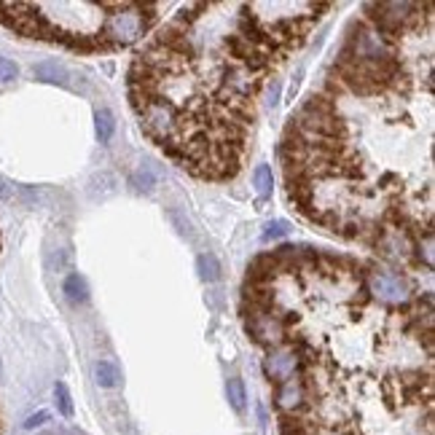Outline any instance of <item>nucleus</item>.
<instances>
[{
    "mask_svg": "<svg viewBox=\"0 0 435 435\" xmlns=\"http://www.w3.org/2000/svg\"><path fill=\"white\" fill-rule=\"evenodd\" d=\"M363 287H366V293H371L379 304H387V307H398V304H405L411 298V285L398 272L373 269V272L366 274Z\"/></svg>",
    "mask_w": 435,
    "mask_h": 435,
    "instance_id": "obj_1",
    "label": "nucleus"
},
{
    "mask_svg": "<svg viewBox=\"0 0 435 435\" xmlns=\"http://www.w3.org/2000/svg\"><path fill=\"white\" fill-rule=\"evenodd\" d=\"M301 366H304V363H301V355H298V349L290 346V344L272 346L269 355L263 357V371H266V376H269L274 384H282V381L293 379Z\"/></svg>",
    "mask_w": 435,
    "mask_h": 435,
    "instance_id": "obj_2",
    "label": "nucleus"
},
{
    "mask_svg": "<svg viewBox=\"0 0 435 435\" xmlns=\"http://www.w3.org/2000/svg\"><path fill=\"white\" fill-rule=\"evenodd\" d=\"M307 403V387L301 379H287L282 381L280 390H277V405H280L282 414H298Z\"/></svg>",
    "mask_w": 435,
    "mask_h": 435,
    "instance_id": "obj_3",
    "label": "nucleus"
},
{
    "mask_svg": "<svg viewBox=\"0 0 435 435\" xmlns=\"http://www.w3.org/2000/svg\"><path fill=\"white\" fill-rule=\"evenodd\" d=\"M35 78L46 81V84H57V86H70V70L57 60H43L35 64Z\"/></svg>",
    "mask_w": 435,
    "mask_h": 435,
    "instance_id": "obj_4",
    "label": "nucleus"
},
{
    "mask_svg": "<svg viewBox=\"0 0 435 435\" xmlns=\"http://www.w3.org/2000/svg\"><path fill=\"white\" fill-rule=\"evenodd\" d=\"M62 293L70 304H86L89 301V285L81 274H67L62 282Z\"/></svg>",
    "mask_w": 435,
    "mask_h": 435,
    "instance_id": "obj_5",
    "label": "nucleus"
},
{
    "mask_svg": "<svg viewBox=\"0 0 435 435\" xmlns=\"http://www.w3.org/2000/svg\"><path fill=\"white\" fill-rule=\"evenodd\" d=\"M94 379H97V384H99V387L113 390V387H119V384H121V371H119V366H116V363H110V360H99V363L94 366Z\"/></svg>",
    "mask_w": 435,
    "mask_h": 435,
    "instance_id": "obj_6",
    "label": "nucleus"
},
{
    "mask_svg": "<svg viewBox=\"0 0 435 435\" xmlns=\"http://www.w3.org/2000/svg\"><path fill=\"white\" fill-rule=\"evenodd\" d=\"M226 398H228V405L237 411V414H245L248 408V390H245V381L242 379H228L226 381Z\"/></svg>",
    "mask_w": 435,
    "mask_h": 435,
    "instance_id": "obj_7",
    "label": "nucleus"
},
{
    "mask_svg": "<svg viewBox=\"0 0 435 435\" xmlns=\"http://www.w3.org/2000/svg\"><path fill=\"white\" fill-rule=\"evenodd\" d=\"M94 126H97L99 143H110L113 134H116V116H113L108 108H99L97 116H94Z\"/></svg>",
    "mask_w": 435,
    "mask_h": 435,
    "instance_id": "obj_8",
    "label": "nucleus"
},
{
    "mask_svg": "<svg viewBox=\"0 0 435 435\" xmlns=\"http://www.w3.org/2000/svg\"><path fill=\"white\" fill-rule=\"evenodd\" d=\"M196 269H199V277L204 282L220 280V261H217L213 252H202V255L196 258Z\"/></svg>",
    "mask_w": 435,
    "mask_h": 435,
    "instance_id": "obj_9",
    "label": "nucleus"
},
{
    "mask_svg": "<svg viewBox=\"0 0 435 435\" xmlns=\"http://www.w3.org/2000/svg\"><path fill=\"white\" fill-rule=\"evenodd\" d=\"M252 186H255V191H258V196H261V199L272 196V188H274L272 167H266V164H258V167H255V172H252Z\"/></svg>",
    "mask_w": 435,
    "mask_h": 435,
    "instance_id": "obj_10",
    "label": "nucleus"
},
{
    "mask_svg": "<svg viewBox=\"0 0 435 435\" xmlns=\"http://www.w3.org/2000/svg\"><path fill=\"white\" fill-rule=\"evenodd\" d=\"M132 188L134 191H140V193H154V188L158 186V178L154 175V169L151 167H140L134 175H132Z\"/></svg>",
    "mask_w": 435,
    "mask_h": 435,
    "instance_id": "obj_11",
    "label": "nucleus"
},
{
    "mask_svg": "<svg viewBox=\"0 0 435 435\" xmlns=\"http://www.w3.org/2000/svg\"><path fill=\"white\" fill-rule=\"evenodd\" d=\"M54 401H57V408L62 416H73V398H70V390L64 381L54 384Z\"/></svg>",
    "mask_w": 435,
    "mask_h": 435,
    "instance_id": "obj_12",
    "label": "nucleus"
},
{
    "mask_svg": "<svg viewBox=\"0 0 435 435\" xmlns=\"http://www.w3.org/2000/svg\"><path fill=\"white\" fill-rule=\"evenodd\" d=\"M169 220L178 226V234H180V237H186V239H191V242L196 239L191 220H188V217H183V213H180V210H169Z\"/></svg>",
    "mask_w": 435,
    "mask_h": 435,
    "instance_id": "obj_13",
    "label": "nucleus"
},
{
    "mask_svg": "<svg viewBox=\"0 0 435 435\" xmlns=\"http://www.w3.org/2000/svg\"><path fill=\"white\" fill-rule=\"evenodd\" d=\"M287 231H290V228H287V223H285V220H272V223H266V228H263L261 239H263V242H272V239L285 237Z\"/></svg>",
    "mask_w": 435,
    "mask_h": 435,
    "instance_id": "obj_14",
    "label": "nucleus"
},
{
    "mask_svg": "<svg viewBox=\"0 0 435 435\" xmlns=\"http://www.w3.org/2000/svg\"><path fill=\"white\" fill-rule=\"evenodd\" d=\"M19 75V67L14 60H5V57H0V84H8V81H14Z\"/></svg>",
    "mask_w": 435,
    "mask_h": 435,
    "instance_id": "obj_15",
    "label": "nucleus"
},
{
    "mask_svg": "<svg viewBox=\"0 0 435 435\" xmlns=\"http://www.w3.org/2000/svg\"><path fill=\"white\" fill-rule=\"evenodd\" d=\"M67 263H70V252H67V250H57V252L49 258V266H51L54 272H62Z\"/></svg>",
    "mask_w": 435,
    "mask_h": 435,
    "instance_id": "obj_16",
    "label": "nucleus"
},
{
    "mask_svg": "<svg viewBox=\"0 0 435 435\" xmlns=\"http://www.w3.org/2000/svg\"><path fill=\"white\" fill-rule=\"evenodd\" d=\"M49 419H51V414H49V411H38V414H32V416H27V422H25V430H35V427L46 425Z\"/></svg>",
    "mask_w": 435,
    "mask_h": 435,
    "instance_id": "obj_17",
    "label": "nucleus"
},
{
    "mask_svg": "<svg viewBox=\"0 0 435 435\" xmlns=\"http://www.w3.org/2000/svg\"><path fill=\"white\" fill-rule=\"evenodd\" d=\"M5 199H11V188L0 180V202H5Z\"/></svg>",
    "mask_w": 435,
    "mask_h": 435,
    "instance_id": "obj_18",
    "label": "nucleus"
},
{
    "mask_svg": "<svg viewBox=\"0 0 435 435\" xmlns=\"http://www.w3.org/2000/svg\"><path fill=\"white\" fill-rule=\"evenodd\" d=\"M0 376H3V360H0Z\"/></svg>",
    "mask_w": 435,
    "mask_h": 435,
    "instance_id": "obj_19",
    "label": "nucleus"
},
{
    "mask_svg": "<svg viewBox=\"0 0 435 435\" xmlns=\"http://www.w3.org/2000/svg\"><path fill=\"white\" fill-rule=\"evenodd\" d=\"M40 435H51V433H40Z\"/></svg>",
    "mask_w": 435,
    "mask_h": 435,
    "instance_id": "obj_20",
    "label": "nucleus"
}]
</instances>
